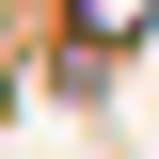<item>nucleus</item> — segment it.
I'll list each match as a JSON object with an SVG mask.
<instances>
[{
  "label": "nucleus",
  "instance_id": "f257e3e1",
  "mask_svg": "<svg viewBox=\"0 0 159 159\" xmlns=\"http://www.w3.org/2000/svg\"><path fill=\"white\" fill-rule=\"evenodd\" d=\"M143 16H159V0H80V32H96V48H111V32H143Z\"/></svg>",
  "mask_w": 159,
  "mask_h": 159
}]
</instances>
